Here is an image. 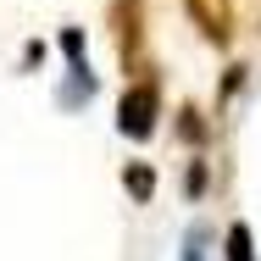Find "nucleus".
<instances>
[{
    "label": "nucleus",
    "instance_id": "f257e3e1",
    "mask_svg": "<svg viewBox=\"0 0 261 261\" xmlns=\"http://www.w3.org/2000/svg\"><path fill=\"white\" fill-rule=\"evenodd\" d=\"M156 117H161L156 78H139V84L122 89V100H117V128H122L128 139H150V134H156Z\"/></svg>",
    "mask_w": 261,
    "mask_h": 261
},
{
    "label": "nucleus",
    "instance_id": "f03ea898",
    "mask_svg": "<svg viewBox=\"0 0 261 261\" xmlns=\"http://www.w3.org/2000/svg\"><path fill=\"white\" fill-rule=\"evenodd\" d=\"M184 6H189L195 28L206 34L211 45H228V34H233V6L228 0H184Z\"/></svg>",
    "mask_w": 261,
    "mask_h": 261
},
{
    "label": "nucleus",
    "instance_id": "7ed1b4c3",
    "mask_svg": "<svg viewBox=\"0 0 261 261\" xmlns=\"http://www.w3.org/2000/svg\"><path fill=\"white\" fill-rule=\"evenodd\" d=\"M111 22H117L122 61H128L134 72H145V61H139V0H117V6H111Z\"/></svg>",
    "mask_w": 261,
    "mask_h": 261
},
{
    "label": "nucleus",
    "instance_id": "20e7f679",
    "mask_svg": "<svg viewBox=\"0 0 261 261\" xmlns=\"http://www.w3.org/2000/svg\"><path fill=\"white\" fill-rule=\"evenodd\" d=\"M122 189H128L134 200H150V195H156V172H150L145 161H128V172H122Z\"/></svg>",
    "mask_w": 261,
    "mask_h": 261
},
{
    "label": "nucleus",
    "instance_id": "39448f33",
    "mask_svg": "<svg viewBox=\"0 0 261 261\" xmlns=\"http://www.w3.org/2000/svg\"><path fill=\"white\" fill-rule=\"evenodd\" d=\"M228 261H256V245H250V228L245 222L228 228Z\"/></svg>",
    "mask_w": 261,
    "mask_h": 261
},
{
    "label": "nucleus",
    "instance_id": "423d86ee",
    "mask_svg": "<svg viewBox=\"0 0 261 261\" xmlns=\"http://www.w3.org/2000/svg\"><path fill=\"white\" fill-rule=\"evenodd\" d=\"M178 134H184V139H195V145L206 139V122H200V111H195V106H184V122H178Z\"/></svg>",
    "mask_w": 261,
    "mask_h": 261
},
{
    "label": "nucleus",
    "instance_id": "0eeeda50",
    "mask_svg": "<svg viewBox=\"0 0 261 261\" xmlns=\"http://www.w3.org/2000/svg\"><path fill=\"white\" fill-rule=\"evenodd\" d=\"M200 189H206V167L189 161V172H184V195H200Z\"/></svg>",
    "mask_w": 261,
    "mask_h": 261
}]
</instances>
